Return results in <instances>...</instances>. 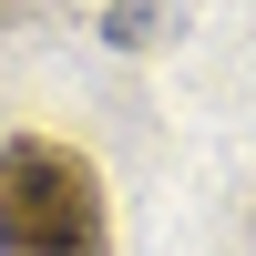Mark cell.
<instances>
[{"label":"cell","mask_w":256,"mask_h":256,"mask_svg":"<svg viewBox=\"0 0 256 256\" xmlns=\"http://www.w3.org/2000/svg\"><path fill=\"white\" fill-rule=\"evenodd\" d=\"M102 184L62 144H0V256H102Z\"/></svg>","instance_id":"6da1fadb"}]
</instances>
